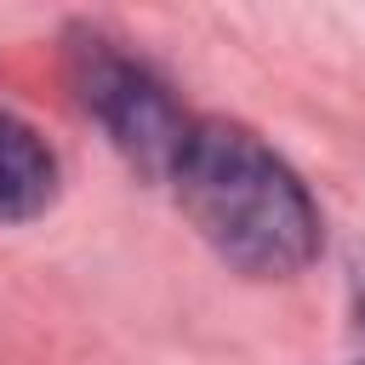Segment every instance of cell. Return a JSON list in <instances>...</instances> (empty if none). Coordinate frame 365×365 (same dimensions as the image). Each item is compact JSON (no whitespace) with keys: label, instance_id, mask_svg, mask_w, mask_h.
<instances>
[{"label":"cell","instance_id":"cell-1","mask_svg":"<svg viewBox=\"0 0 365 365\" xmlns=\"http://www.w3.org/2000/svg\"><path fill=\"white\" fill-rule=\"evenodd\" d=\"M171 188L205 245L251 279H285L319 251V211L302 177L245 125L194 120Z\"/></svg>","mask_w":365,"mask_h":365},{"label":"cell","instance_id":"cell-2","mask_svg":"<svg viewBox=\"0 0 365 365\" xmlns=\"http://www.w3.org/2000/svg\"><path fill=\"white\" fill-rule=\"evenodd\" d=\"M68 74L80 91V108L103 125V137L154 182H171V165L194 131L171 86L131 51H120L103 34H74Z\"/></svg>","mask_w":365,"mask_h":365},{"label":"cell","instance_id":"cell-3","mask_svg":"<svg viewBox=\"0 0 365 365\" xmlns=\"http://www.w3.org/2000/svg\"><path fill=\"white\" fill-rule=\"evenodd\" d=\"M57 200V154L46 137L0 108V222H34Z\"/></svg>","mask_w":365,"mask_h":365},{"label":"cell","instance_id":"cell-4","mask_svg":"<svg viewBox=\"0 0 365 365\" xmlns=\"http://www.w3.org/2000/svg\"><path fill=\"white\" fill-rule=\"evenodd\" d=\"M359 325H365V291H359Z\"/></svg>","mask_w":365,"mask_h":365}]
</instances>
